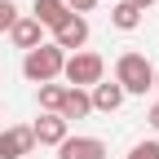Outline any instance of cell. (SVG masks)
Returning <instances> with one entry per match:
<instances>
[{
    "instance_id": "obj_1",
    "label": "cell",
    "mask_w": 159,
    "mask_h": 159,
    "mask_svg": "<svg viewBox=\"0 0 159 159\" xmlns=\"http://www.w3.org/2000/svg\"><path fill=\"white\" fill-rule=\"evenodd\" d=\"M115 84L124 89V97H146V89H155V66H150V57L146 53H119L115 57Z\"/></svg>"
},
{
    "instance_id": "obj_2",
    "label": "cell",
    "mask_w": 159,
    "mask_h": 159,
    "mask_svg": "<svg viewBox=\"0 0 159 159\" xmlns=\"http://www.w3.org/2000/svg\"><path fill=\"white\" fill-rule=\"evenodd\" d=\"M62 66H66V53L57 49L53 40H44L40 49L22 53V75L31 84H53V80H62Z\"/></svg>"
},
{
    "instance_id": "obj_3",
    "label": "cell",
    "mask_w": 159,
    "mask_h": 159,
    "mask_svg": "<svg viewBox=\"0 0 159 159\" xmlns=\"http://www.w3.org/2000/svg\"><path fill=\"white\" fill-rule=\"evenodd\" d=\"M102 75H106V62L97 53H89V49H80V53H71L66 57V66H62V80H66V89H93V84H102Z\"/></svg>"
},
{
    "instance_id": "obj_4",
    "label": "cell",
    "mask_w": 159,
    "mask_h": 159,
    "mask_svg": "<svg viewBox=\"0 0 159 159\" xmlns=\"http://www.w3.org/2000/svg\"><path fill=\"white\" fill-rule=\"evenodd\" d=\"M53 44L62 49L66 57H71V53H80V49L89 44V18H80V13H71L66 22H62V27L53 31Z\"/></svg>"
},
{
    "instance_id": "obj_5",
    "label": "cell",
    "mask_w": 159,
    "mask_h": 159,
    "mask_svg": "<svg viewBox=\"0 0 159 159\" xmlns=\"http://www.w3.org/2000/svg\"><path fill=\"white\" fill-rule=\"evenodd\" d=\"M35 150V137H31V124H13L0 133V159H27Z\"/></svg>"
},
{
    "instance_id": "obj_6",
    "label": "cell",
    "mask_w": 159,
    "mask_h": 159,
    "mask_svg": "<svg viewBox=\"0 0 159 159\" xmlns=\"http://www.w3.org/2000/svg\"><path fill=\"white\" fill-rule=\"evenodd\" d=\"M66 128L71 124H66L62 115H44V111H40V119L31 124V137H35V146H62L66 137H71Z\"/></svg>"
},
{
    "instance_id": "obj_7",
    "label": "cell",
    "mask_w": 159,
    "mask_h": 159,
    "mask_svg": "<svg viewBox=\"0 0 159 159\" xmlns=\"http://www.w3.org/2000/svg\"><path fill=\"white\" fill-rule=\"evenodd\" d=\"M106 142L102 137H66L57 146V159H106Z\"/></svg>"
},
{
    "instance_id": "obj_8",
    "label": "cell",
    "mask_w": 159,
    "mask_h": 159,
    "mask_svg": "<svg viewBox=\"0 0 159 159\" xmlns=\"http://www.w3.org/2000/svg\"><path fill=\"white\" fill-rule=\"evenodd\" d=\"M9 40H13L22 53H31V49H40V44H44V27H40L31 13H22V18L9 27Z\"/></svg>"
},
{
    "instance_id": "obj_9",
    "label": "cell",
    "mask_w": 159,
    "mask_h": 159,
    "mask_svg": "<svg viewBox=\"0 0 159 159\" xmlns=\"http://www.w3.org/2000/svg\"><path fill=\"white\" fill-rule=\"evenodd\" d=\"M31 18H35L44 31H57V27L71 18V9H66V0H35V5H31Z\"/></svg>"
},
{
    "instance_id": "obj_10",
    "label": "cell",
    "mask_w": 159,
    "mask_h": 159,
    "mask_svg": "<svg viewBox=\"0 0 159 159\" xmlns=\"http://www.w3.org/2000/svg\"><path fill=\"white\" fill-rule=\"evenodd\" d=\"M89 102H93V111L111 115V111L124 106V89H119L115 80H102V84H93V89H89Z\"/></svg>"
},
{
    "instance_id": "obj_11",
    "label": "cell",
    "mask_w": 159,
    "mask_h": 159,
    "mask_svg": "<svg viewBox=\"0 0 159 159\" xmlns=\"http://www.w3.org/2000/svg\"><path fill=\"white\" fill-rule=\"evenodd\" d=\"M71 124V119H84V115H93V102H89V93L84 89H66V102H62V111H57Z\"/></svg>"
},
{
    "instance_id": "obj_12",
    "label": "cell",
    "mask_w": 159,
    "mask_h": 159,
    "mask_svg": "<svg viewBox=\"0 0 159 159\" xmlns=\"http://www.w3.org/2000/svg\"><path fill=\"white\" fill-rule=\"evenodd\" d=\"M111 27H119V31H137V27H142V9H133L128 0H119V5L111 9Z\"/></svg>"
},
{
    "instance_id": "obj_13",
    "label": "cell",
    "mask_w": 159,
    "mask_h": 159,
    "mask_svg": "<svg viewBox=\"0 0 159 159\" xmlns=\"http://www.w3.org/2000/svg\"><path fill=\"white\" fill-rule=\"evenodd\" d=\"M62 102H66V84H57V80L53 84H40V111L44 115H57Z\"/></svg>"
},
{
    "instance_id": "obj_14",
    "label": "cell",
    "mask_w": 159,
    "mask_h": 159,
    "mask_svg": "<svg viewBox=\"0 0 159 159\" xmlns=\"http://www.w3.org/2000/svg\"><path fill=\"white\" fill-rule=\"evenodd\" d=\"M18 18H22V13H18V5H13V0H0V31H9Z\"/></svg>"
},
{
    "instance_id": "obj_15",
    "label": "cell",
    "mask_w": 159,
    "mask_h": 159,
    "mask_svg": "<svg viewBox=\"0 0 159 159\" xmlns=\"http://www.w3.org/2000/svg\"><path fill=\"white\" fill-rule=\"evenodd\" d=\"M128 159H159V142H137L128 150Z\"/></svg>"
},
{
    "instance_id": "obj_16",
    "label": "cell",
    "mask_w": 159,
    "mask_h": 159,
    "mask_svg": "<svg viewBox=\"0 0 159 159\" xmlns=\"http://www.w3.org/2000/svg\"><path fill=\"white\" fill-rule=\"evenodd\" d=\"M93 5H97V0H66V9H71V13H80V18H84Z\"/></svg>"
},
{
    "instance_id": "obj_17",
    "label": "cell",
    "mask_w": 159,
    "mask_h": 159,
    "mask_svg": "<svg viewBox=\"0 0 159 159\" xmlns=\"http://www.w3.org/2000/svg\"><path fill=\"white\" fill-rule=\"evenodd\" d=\"M146 119H150V128H155V133H159V102H155V106H150V111H146Z\"/></svg>"
},
{
    "instance_id": "obj_18",
    "label": "cell",
    "mask_w": 159,
    "mask_h": 159,
    "mask_svg": "<svg viewBox=\"0 0 159 159\" xmlns=\"http://www.w3.org/2000/svg\"><path fill=\"white\" fill-rule=\"evenodd\" d=\"M128 5H133V9H142V13H146V9L155 5V0H128Z\"/></svg>"
},
{
    "instance_id": "obj_19",
    "label": "cell",
    "mask_w": 159,
    "mask_h": 159,
    "mask_svg": "<svg viewBox=\"0 0 159 159\" xmlns=\"http://www.w3.org/2000/svg\"><path fill=\"white\" fill-rule=\"evenodd\" d=\"M155 89H159V66H155Z\"/></svg>"
},
{
    "instance_id": "obj_20",
    "label": "cell",
    "mask_w": 159,
    "mask_h": 159,
    "mask_svg": "<svg viewBox=\"0 0 159 159\" xmlns=\"http://www.w3.org/2000/svg\"><path fill=\"white\" fill-rule=\"evenodd\" d=\"M0 111H5V102H0Z\"/></svg>"
}]
</instances>
